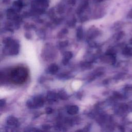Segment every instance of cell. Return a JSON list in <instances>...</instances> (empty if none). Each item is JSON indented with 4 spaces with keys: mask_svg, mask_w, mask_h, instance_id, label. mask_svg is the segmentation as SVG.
Returning <instances> with one entry per match:
<instances>
[{
    "mask_svg": "<svg viewBox=\"0 0 132 132\" xmlns=\"http://www.w3.org/2000/svg\"><path fill=\"white\" fill-rule=\"evenodd\" d=\"M28 77V71L24 67L19 66L12 69L9 74L10 82L15 85L24 84Z\"/></svg>",
    "mask_w": 132,
    "mask_h": 132,
    "instance_id": "cell-1",
    "label": "cell"
},
{
    "mask_svg": "<svg viewBox=\"0 0 132 132\" xmlns=\"http://www.w3.org/2000/svg\"><path fill=\"white\" fill-rule=\"evenodd\" d=\"M124 54L127 55H130L132 54L130 48H125L124 50Z\"/></svg>",
    "mask_w": 132,
    "mask_h": 132,
    "instance_id": "cell-2",
    "label": "cell"
},
{
    "mask_svg": "<svg viewBox=\"0 0 132 132\" xmlns=\"http://www.w3.org/2000/svg\"><path fill=\"white\" fill-rule=\"evenodd\" d=\"M130 43H131L132 44V39H131V40H130Z\"/></svg>",
    "mask_w": 132,
    "mask_h": 132,
    "instance_id": "cell-3",
    "label": "cell"
}]
</instances>
